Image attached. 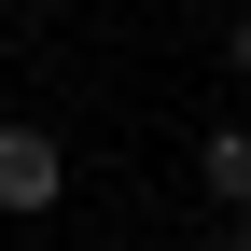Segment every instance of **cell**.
<instances>
[{
    "mask_svg": "<svg viewBox=\"0 0 251 251\" xmlns=\"http://www.w3.org/2000/svg\"><path fill=\"white\" fill-rule=\"evenodd\" d=\"M224 56H237V84H251V14H237V42H224Z\"/></svg>",
    "mask_w": 251,
    "mask_h": 251,
    "instance_id": "3957f363",
    "label": "cell"
},
{
    "mask_svg": "<svg viewBox=\"0 0 251 251\" xmlns=\"http://www.w3.org/2000/svg\"><path fill=\"white\" fill-rule=\"evenodd\" d=\"M196 181H209L224 209H251V112H237V126H209V140H196Z\"/></svg>",
    "mask_w": 251,
    "mask_h": 251,
    "instance_id": "7a4b0ae2",
    "label": "cell"
},
{
    "mask_svg": "<svg viewBox=\"0 0 251 251\" xmlns=\"http://www.w3.org/2000/svg\"><path fill=\"white\" fill-rule=\"evenodd\" d=\"M70 196V153H56V126L0 112V209H56Z\"/></svg>",
    "mask_w": 251,
    "mask_h": 251,
    "instance_id": "6da1fadb",
    "label": "cell"
}]
</instances>
